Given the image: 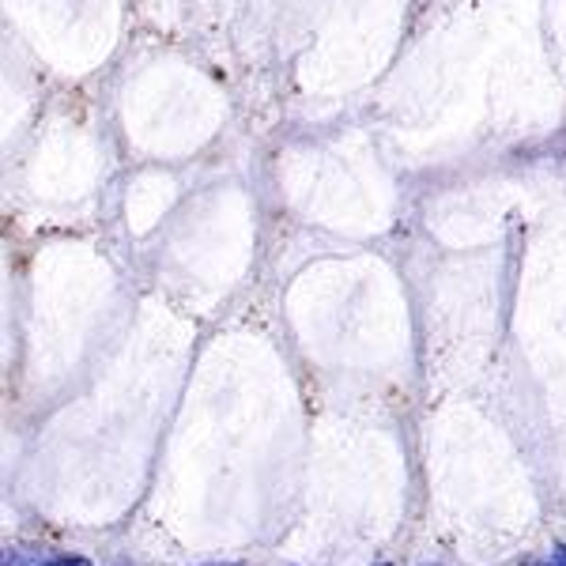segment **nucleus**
Returning a JSON list of instances; mask_svg holds the SVG:
<instances>
[{
    "label": "nucleus",
    "instance_id": "f257e3e1",
    "mask_svg": "<svg viewBox=\"0 0 566 566\" xmlns=\"http://www.w3.org/2000/svg\"><path fill=\"white\" fill-rule=\"evenodd\" d=\"M522 566H566V544L552 547V552H541V555H528V559H522Z\"/></svg>",
    "mask_w": 566,
    "mask_h": 566
},
{
    "label": "nucleus",
    "instance_id": "f03ea898",
    "mask_svg": "<svg viewBox=\"0 0 566 566\" xmlns=\"http://www.w3.org/2000/svg\"><path fill=\"white\" fill-rule=\"evenodd\" d=\"M34 566H91V563L84 559V555H57V559H42Z\"/></svg>",
    "mask_w": 566,
    "mask_h": 566
},
{
    "label": "nucleus",
    "instance_id": "7ed1b4c3",
    "mask_svg": "<svg viewBox=\"0 0 566 566\" xmlns=\"http://www.w3.org/2000/svg\"><path fill=\"white\" fill-rule=\"evenodd\" d=\"M208 566H231V563H208Z\"/></svg>",
    "mask_w": 566,
    "mask_h": 566
},
{
    "label": "nucleus",
    "instance_id": "20e7f679",
    "mask_svg": "<svg viewBox=\"0 0 566 566\" xmlns=\"http://www.w3.org/2000/svg\"><path fill=\"white\" fill-rule=\"evenodd\" d=\"M378 566H389V563H378Z\"/></svg>",
    "mask_w": 566,
    "mask_h": 566
}]
</instances>
